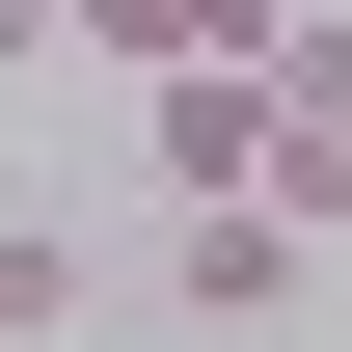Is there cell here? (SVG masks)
<instances>
[{"instance_id":"obj_1","label":"cell","mask_w":352,"mask_h":352,"mask_svg":"<svg viewBox=\"0 0 352 352\" xmlns=\"http://www.w3.org/2000/svg\"><path fill=\"white\" fill-rule=\"evenodd\" d=\"M135 190H163V217L271 190V54H163V82H135Z\"/></svg>"},{"instance_id":"obj_2","label":"cell","mask_w":352,"mask_h":352,"mask_svg":"<svg viewBox=\"0 0 352 352\" xmlns=\"http://www.w3.org/2000/svg\"><path fill=\"white\" fill-rule=\"evenodd\" d=\"M298 271H325V244L271 217V190H217V217H163V325H217V352H244V325H298Z\"/></svg>"},{"instance_id":"obj_3","label":"cell","mask_w":352,"mask_h":352,"mask_svg":"<svg viewBox=\"0 0 352 352\" xmlns=\"http://www.w3.org/2000/svg\"><path fill=\"white\" fill-rule=\"evenodd\" d=\"M54 54H109V82H163V54H271V0H54Z\"/></svg>"},{"instance_id":"obj_4","label":"cell","mask_w":352,"mask_h":352,"mask_svg":"<svg viewBox=\"0 0 352 352\" xmlns=\"http://www.w3.org/2000/svg\"><path fill=\"white\" fill-rule=\"evenodd\" d=\"M54 325H82V244H54L28 190H0V352H54Z\"/></svg>"},{"instance_id":"obj_5","label":"cell","mask_w":352,"mask_h":352,"mask_svg":"<svg viewBox=\"0 0 352 352\" xmlns=\"http://www.w3.org/2000/svg\"><path fill=\"white\" fill-rule=\"evenodd\" d=\"M271 217H298V244H352V109H271Z\"/></svg>"},{"instance_id":"obj_6","label":"cell","mask_w":352,"mask_h":352,"mask_svg":"<svg viewBox=\"0 0 352 352\" xmlns=\"http://www.w3.org/2000/svg\"><path fill=\"white\" fill-rule=\"evenodd\" d=\"M271 109H352V0H271Z\"/></svg>"},{"instance_id":"obj_7","label":"cell","mask_w":352,"mask_h":352,"mask_svg":"<svg viewBox=\"0 0 352 352\" xmlns=\"http://www.w3.org/2000/svg\"><path fill=\"white\" fill-rule=\"evenodd\" d=\"M0 54H54V0H0Z\"/></svg>"}]
</instances>
